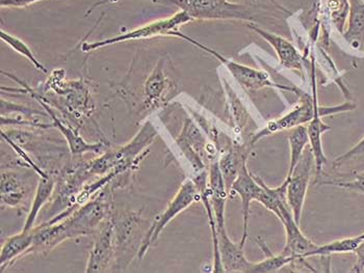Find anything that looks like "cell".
<instances>
[{
    "label": "cell",
    "instance_id": "15",
    "mask_svg": "<svg viewBox=\"0 0 364 273\" xmlns=\"http://www.w3.org/2000/svg\"><path fill=\"white\" fill-rule=\"evenodd\" d=\"M173 91L174 87L164 72L163 62H159L144 86V103L146 108L155 109L165 104L173 97Z\"/></svg>",
    "mask_w": 364,
    "mask_h": 273
},
{
    "label": "cell",
    "instance_id": "13",
    "mask_svg": "<svg viewBox=\"0 0 364 273\" xmlns=\"http://www.w3.org/2000/svg\"><path fill=\"white\" fill-rule=\"evenodd\" d=\"M248 28L273 47L283 68L287 69V70L303 72L304 57L289 40L281 37L279 35L271 33V31H267L266 29L258 28L252 22H249Z\"/></svg>",
    "mask_w": 364,
    "mask_h": 273
},
{
    "label": "cell",
    "instance_id": "22",
    "mask_svg": "<svg viewBox=\"0 0 364 273\" xmlns=\"http://www.w3.org/2000/svg\"><path fill=\"white\" fill-rule=\"evenodd\" d=\"M175 143L188 145L194 149L205 161L208 159L210 162V153L208 152V144L205 135L201 129L197 126L196 123L191 118H186L179 135L175 138Z\"/></svg>",
    "mask_w": 364,
    "mask_h": 273
},
{
    "label": "cell",
    "instance_id": "12",
    "mask_svg": "<svg viewBox=\"0 0 364 273\" xmlns=\"http://www.w3.org/2000/svg\"><path fill=\"white\" fill-rule=\"evenodd\" d=\"M233 191L240 196L242 200V221H244V228H242V237L240 243L245 246L249 235V217H250L251 203L257 200L260 191H262V185L256 180L254 174L249 172L247 167V163L242 165L237 180L231 186L230 192Z\"/></svg>",
    "mask_w": 364,
    "mask_h": 273
},
{
    "label": "cell",
    "instance_id": "30",
    "mask_svg": "<svg viewBox=\"0 0 364 273\" xmlns=\"http://www.w3.org/2000/svg\"><path fill=\"white\" fill-rule=\"evenodd\" d=\"M43 0H0L1 8L24 9Z\"/></svg>",
    "mask_w": 364,
    "mask_h": 273
},
{
    "label": "cell",
    "instance_id": "10",
    "mask_svg": "<svg viewBox=\"0 0 364 273\" xmlns=\"http://www.w3.org/2000/svg\"><path fill=\"white\" fill-rule=\"evenodd\" d=\"M116 259V241H114V223L112 219L102 223L97 239L90 250L87 273L105 272Z\"/></svg>",
    "mask_w": 364,
    "mask_h": 273
},
{
    "label": "cell",
    "instance_id": "23",
    "mask_svg": "<svg viewBox=\"0 0 364 273\" xmlns=\"http://www.w3.org/2000/svg\"><path fill=\"white\" fill-rule=\"evenodd\" d=\"M289 144L291 156H289V172H287V176L285 179H289L293 176L296 165H299L301 159H302L303 154H304L305 147L309 145L307 127L301 125V126L291 129V133L289 136Z\"/></svg>",
    "mask_w": 364,
    "mask_h": 273
},
{
    "label": "cell",
    "instance_id": "31",
    "mask_svg": "<svg viewBox=\"0 0 364 273\" xmlns=\"http://www.w3.org/2000/svg\"><path fill=\"white\" fill-rule=\"evenodd\" d=\"M355 255H356V262L353 265L350 272L361 273L364 272V240L358 247L355 250Z\"/></svg>",
    "mask_w": 364,
    "mask_h": 273
},
{
    "label": "cell",
    "instance_id": "17",
    "mask_svg": "<svg viewBox=\"0 0 364 273\" xmlns=\"http://www.w3.org/2000/svg\"><path fill=\"white\" fill-rule=\"evenodd\" d=\"M349 4L343 37L353 50L364 52V0H349Z\"/></svg>",
    "mask_w": 364,
    "mask_h": 273
},
{
    "label": "cell",
    "instance_id": "14",
    "mask_svg": "<svg viewBox=\"0 0 364 273\" xmlns=\"http://www.w3.org/2000/svg\"><path fill=\"white\" fill-rule=\"evenodd\" d=\"M26 89L31 93V95L33 96V98H36V99L39 101V103H41L43 108L45 109L47 115L53 118V126L58 128V131L66 138V142L68 144L72 155L82 156L85 153H98V152L101 151L103 147L102 144H89V143L85 142L84 138L78 134L77 131L72 129L71 127L67 126L65 123L60 121V118H58L55 111L48 106V102L45 103V100L40 96V93H35L28 86H26Z\"/></svg>",
    "mask_w": 364,
    "mask_h": 273
},
{
    "label": "cell",
    "instance_id": "3",
    "mask_svg": "<svg viewBox=\"0 0 364 273\" xmlns=\"http://www.w3.org/2000/svg\"><path fill=\"white\" fill-rule=\"evenodd\" d=\"M111 214V203L107 196H99L93 201H87L73 210L66 218L56 221L60 223L66 240L76 237L91 234L102 225Z\"/></svg>",
    "mask_w": 364,
    "mask_h": 273
},
{
    "label": "cell",
    "instance_id": "19",
    "mask_svg": "<svg viewBox=\"0 0 364 273\" xmlns=\"http://www.w3.org/2000/svg\"><path fill=\"white\" fill-rule=\"evenodd\" d=\"M33 236H35L33 230L29 232L22 230L19 234L6 239L0 252L1 272H4V268L12 264L16 259H21L22 257L28 255V250L33 246Z\"/></svg>",
    "mask_w": 364,
    "mask_h": 273
},
{
    "label": "cell",
    "instance_id": "8",
    "mask_svg": "<svg viewBox=\"0 0 364 273\" xmlns=\"http://www.w3.org/2000/svg\"><path fill=\"white\" fill-rule=\"evenodd\" d=\"M355 108H356V104L352 102H346L343 104L337 105V106L330 107H323L318 105L316 115L309 123L307 130H309L310 151L314 155V167H316L318 176L322 174L323 167L328 161L325 152H323L322 136L323 133L331 130L329 125L323 122V116L348 113V111H354Z\"/></svg>",
    "mask_w": 364,
    "mask_h": 273
},
{
    "label": "cell",
    "instance_id": "2",
    "mask_svg": "<svg viewBox=\"0 0 364 273\" xmlns=\"http://www.w3.org/2000/svg\"><path fill=\"white\" fill-rule=\"evenodd\" d=\"M173 37L186 40V41L190 42L191 44L196 46L197 48L206 51V52L213 55V57L217 58L219 62H221L226 67L227 70L235 77L238 84L244 87V89H248V91H258V89L271 87V89H281V91H291V93L296 94V95H298L301 91V89L296 87H287L275 84V82H272L269 73L262 70H256V69L245 66V65L240 64V62H235V60H229V58L220 55L218 51L213 50L210 47L205 46V45L200 43L196 40L188 37V35H184V33H181L179 30L175 31L173 33Z\"/></svg>",
    "mask_w": 364,
    "mask_h": 273
},
{
    "label": "cell",
    "instance_id": "18",
    "mask_svg": "<svg viewBox=\"0 0 364 273\" xmlns=\"http://www.w3.org/2000/svg\"><path fill=\"white\" fill-rule=\"evenodd\" d=\"M248 154L249 149L246 145L231 144L224 150L221 158L219 159L220 169L223 174L225 185H226L228 194L230 192L233 183L237 180L242 165L247 163Z\"/></svg>",
    "mask_w": 364,
    "mask_h": 273
},
{
    "label": "cell",
    "instance_id": "26",
    "mask_svg": "<svg viewBox=\"0 0 364 273\" xmlns=\"http://www.w3.org/2000/svg\"><path fill=\"white\" fill-rule=\"evenodd\" d=\"M296 260L293 257L284 256L283 254L273 255L267 250V256L264 261L251 264L248 273H272L279 272L281 268L293 264Z\"/></svg>",
    "mask_w": 364,
    "mask_h": 273
},
{
    "label": "cell",
    "instance_id": "21",
    "mask_svg": "<svg viewBox=\"0 0 364 273\" xmlns=\"http://www.w3.org/2000/svg\"><path fill=\"white\" fill-rule=\"evenodd\" d=\"M1 203L6 207L17 208L26 199V186L15 172L6 171L1 173Z\"/></svg>",
    "mask_w": 364,
    "mask_h": 273
},
{
    "label": "cell",
    "instance_id": "25",
    "mask_svg": "<svg viewBox=\"0 0 364 273\" xmlns=\"http://www.w3.org/2000/svg\"><path fill=\"white\" fill-rule=\"evenodd\" d=\"M223 84L231 120H232L235 129H237L238 131H242V130L245 129V127H246L250 116H249L248 111H247L246 107L242 104V101L238 98L235 91H233L230 84H229L226 80H223Z\"/></svg>",
    "mask_w": 364,
    "mask_h": 273
},
{
    "label": "cell",
    "instance_id": "6",
    "mask_svg": "<svg viewBox=\"0 0 364 273\" xmlns=\"http://www.w3.org/2000/svg\"><path fill=\"white\" fill-rule=\"evenodd\" d=\"M198 201H201V196H200V192L198 190L196 183L194 182L193 179H186L182 183L174 198L168 203L165 211L161 216H157L150 229L144 235V238L141 239L140 250H139L138 252L139 258H143L146 252H147L148 248L156 243L159 235L165 230L168 223H170L175 217L179 216L181 212L188 209L190 206H192L193 204L196 203Z\"/></svg>",
    "mask_w": 364,
    "mask_h": 273
},
{
    "label": "cell",
    "instance_id": "24",
    "mask_svg": "<svg viewBox=\"0 0 364 273\" xmlns=\"http://www.w3.org/2000/svg\"><path fill=\"white\" fill-rule=\"evenodd\" d=\"M364 240V233L358 236L350 237V238L339 239L332 241L327 245H318V247L310 252L309 258L312 257H330L332 255L348 254L354 252L355 250Z\"/></svg>",
    "mask_w": 364,
    "mask_h": 273
},
{
    "label": "cell",
    "instance_id": "1",
    "mask_svg": "<svg viewBox=\"0 0 364 273\" xmlns=\"http://www.w3.org/2000/svg\"><path fill=\"white\" fill-rule=\"evenodd\" d=\"M156 129L150 121L146 122L134 138L123 147H118L105 152L87 165L92 176H105L114 172L117 174L125 173L132 167H136L139 157L150 147L157 138Z\"/></svg>",
    "mask_w": 364,
    "mask_h": 273
},
{
    "label": "cell",
    "instance_id": "5",
    "mask_svg": "<svg viewBox=\"0 0 364 273\" xmlns=\"http://www.w3.org/2000/svg\"><path fill=\"white\" fill-rule=\"evenodd\" d=\"M178 6L193 19L253 21L246 6L230 0H154Z\"/></svg>",
    "mask_w": 364,
    "mask_h": 273
},
{
    "label": "cell",
    "instance_id": "9",
    "mask_svg": "<svg viewBox=\"0 0 364 273\" xmlns=\"http://www.w3.org/2000/svg\"><path fill=\"white\" fill-rule=\"evenodd\" d=\"M312 160L314 161L311 151L309 154H303L302 159L296 165L293 176L289 179H285L287 181V205H289V209L293 213L294 221L298 225L301 223L303 208H304L307 191H309Z\"/></svg>",
    "mask_w": 364,
    "mask_h": 273
},
{
    "label": "cell",
    "instance_id": "20",
    "mask_svg": "<svg viewBox=\"0 0 364 273\" xmlns=\"http://www.w3.org/2000/svg\"><path fill=\"white\" fill-rule=\"evenodd\" d=\"M55 189V178L50 174H45L40 176L39 183H38L37 190H36L35 198H33V204H31V210L28 218L22 230L23 232H29V230L35 229V223L39 216L40 211L43 206L50 200L53 196V191Z\"/></svg>",
    "mask_w": 364,
    "mask_h": 273
},
{
    "label": "cell",
    "instance_id": "11",
    "mask_svg": "<svg viewBox=\"0 0 364 273\" xmlns=\"http://www.w3.org/2000/svg\"><path fill=\"white\" fill-rule=\"evenodd\" d=\"M280 221L287 233V243L281 254L293 257L296 261L305 262V259H309L310 252H314L318 245L303 234L300 225L294 221L293 213L287 205L281 208Z\"/></svg>",
    "mask_w": 364,
    "mask_h": 273
},
{
    "label": "cell",
    "instance_id": "16",
    "mask_svg": "<svg viewBox=\"0 0 364 273\" xmlns=\"http://www.w3.org/2000/svg\"><path fill=\"white\" fill-rule=\"evenodd\" d=\"M218 240L224 272H248L252 263L245 256V246L240 243H233L226 228L218 230Z\"/></svg>",
    "mask_w": 364,
    "mask_h": 273
},
{
    "label": "cell",
    "instance_id": "7",
    "mask_svg": "<svg viewBox=\"0 0 364 273\" xmlns=\"http://www.w3.org/2000/svg\"><path fill=\"white\" fill-rule=\"evenodd\" d=\"M194 21L192 17L184 12L179 11L176 14L165 19L157 20L151 23L146 24L141 28L134 29V30L128 31L123 35H117V37L109 38V39L102 40V41L92 42V43H85L82 46V50L85 52H91V51L97 50V49L105 48L111 45L123 43L127 41H136V40L151 39L154 37H161V35H171L175 31L179 30L181 26Z\"/></svg>",
    "mask_w": 364,
    "mask_h": 273
},
{
    "label": "cell",
    "instance_id": "28",
    "mask_svg": "<svg viewBox=\"0 0 364 273\" xmlns=\"http://www.w3.org/2000/svg\"><path fill=\"white\" fill-rule=\"evenodd\" d=\"M323 184L332 185V186L343 188V189L350 190V191L364 194V171L361 172V173L355 174L352 180L323 181Z\"/></svg>",
    "mask_w": 364,
    "mask_h": 273
},
{
    "label": "cell",
    "instance_id": "4",
    "mask_svg": "<svg viewBox=\"0 0 364 273\" xmlns=\"http://www.w3.org/2000/svg\"><path fill=\"white\" fill-rule=\"evenodd\" d=\"M311 77H312V96L301 91L298 94L300 98V104L294 107L293 111H289L287 115L281 116L277 120L271 121L267 123V126L260 131L253 134L251 138L250 145H253L258 140H262L267 136L271 135L277 132L285 131V130L294 129L301 125L309 124L310 121L316 115V109L318 107V94H316V65L314 57H311Z\"/></svg>",
    "mask_w": 364,
    "mask_h": 273
},
{
    "label": "cell",
    "instance_id": "27",
    "mask_svg": "<svg viewBox=\"0 0 364 273\" xmlns=\"http://www.w3.org/2000/svg\"><path fill=\"white\" fill-rule=\"evenodd\" d=\"M0 38H1L2 41L6 45H9L13 50H15L16 52L19 53L20 55L28 60L29 62L36 67L37 70H40L43 73H48V70H47V69L43 66L42 62L36 57V55H33V51H31V49L26 45V42L22 41L21 39L15 37V35H11V33H6L4 29L0 30Z\"/></svg>",
    "mask_w": 364,
    "mask_h": 273
},
{
    "label": "cell",
    "instance_id": "29",
    "mask_svg": "<svg viewBox=\"0 0 364 273\" xmlns=\"http://www.w3.org/2000/svg\"><path fill=\"white\" fill-rule=\"evenodd\" d=\"M364 154V138L360 142L357 143L354 147H350L349 151L346 152L343 155L338 156V157L336 158L334 160V165L336 167H341L343 163L348 162V161L352 160L355 157H358V156L363 155Z\"/></svg>",
    "mask_w": 364,
    "mask_h": 273
}]
</instances>
